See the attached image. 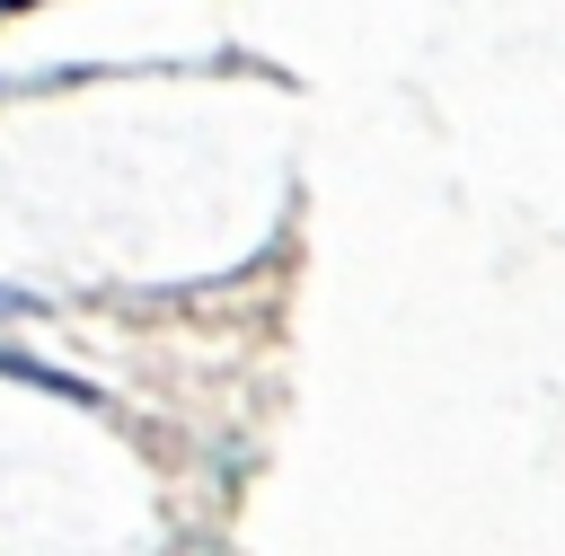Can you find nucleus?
Segmentation results:
<instances>
[{
	"mask_svg": "<svg viewBox=\"0 0 565 556\" xmlns=\"http://www.w3.org/2000/svg\"><path fill=\"white\" fill-rule=\"evenodd\" d=\"M9 318H26V291H9V282H0V327H9Z\"/></svg>",
	"mask_w": 565,
	"mask_h": 556,
	"instance_id": "obj_1",
	"label": "nucleus"
}]
</instances>
